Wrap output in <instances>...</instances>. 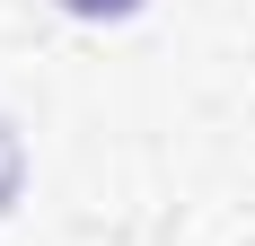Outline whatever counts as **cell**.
Instances as JSON below:
<instances>
[{
	"mask_svg": "<svg viewBox=\"0 0 255 246\" xmlns=\"http://www.w3.org/2000/svg\"><path fill=\"white\" fill-rule=\"evenodd\" d=\"M62 9H79V18H124V9H141V0H62Z\"/></svg>",
	"mask_w": 255,
	"mask_h": 246,
	"instance_id": "1",
	"label": "cell"
},
{
	"mask_svg": "<svg viewBox=\"0 0 255 246\" xmlns=\"http://www.w3.org/2000/svg\"><path fill=\"white\" fill-rule=\"evenodd\" d=\"M0 158H9V132H0ZM9 185H18V167H0V202H9Z\"/></svg>",
	"mask_w": 255,
	"mask_h": 246,
	"instance_id": "2",
	"label": "cell"
}]
</instances>
